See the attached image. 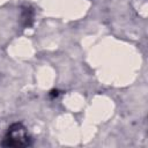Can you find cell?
<instances>
[{"label": "cell", "mask_w": 148, "mask_h": 148, "mask_svg": "<svg viewBox=\"0 0 148 148\" xmlns=\"http://www.w3.org/2000/svg\"><path fill=\"white\" fill-rule=\"evenodd\" d=\"M1 145L5 147H27L31 145V139L27 128L21 123H15L8 128Z\"/></svg>", "instance_id": "6da1fadb"}]
</instances>
